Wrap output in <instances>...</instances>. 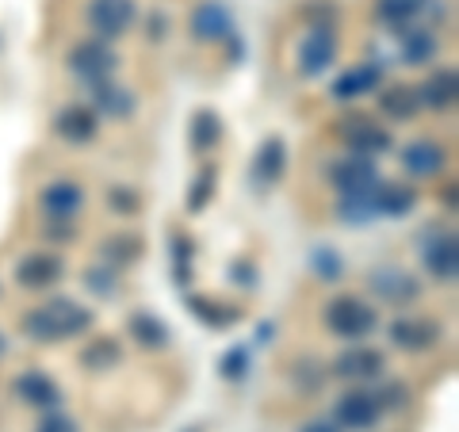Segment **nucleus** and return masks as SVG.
Returning <instances> with one entry per match:
<instances>
[{"instance_id":"1","label":"nucleus","mask_w":459,"mask_h":432,"mask_svg":"<svg viewBox=\"0 0 459 432\" xmlns=\"http://www.w3.org/2000/svg\"><path fill=\"white\" fill-rule=\"evenodd\" d=\"M92 325H96V314L74 298H47L42 307L27 310L20 318L23 337L35 344H57L69 337H84Z\"/></svg>"},{"instance_id":"2","label":"nucleus","mask_w":459,"mask_h":432,"mask_svg":"<svg viewBox=\"0 0 459 432\" xmlns=\"http://www.w3.org/2000/svg\"><path fill=\"white\" fill-rule=\"evenodd\" d=\"M376 325H379V314L371 302L364 298H356V295H337V298H329L325 302V329L333 337L341 341H364L376 333Z\"/></svg>"},{"instance_id":"3","label":"nucleus","mask_w":459,"mask_h":432,"mask_svg":"<svg viewBox=\"0 0 459 432\" xmlns=\"http://www.w3.org/2000/svg\"><path fill=\"white\" fill-rule=\"evenodd\" d=\"M65 65H69V73H74L77 81L100 84V81H111V73L119 69V57H115V50L108 47L104 39H84V42H77V47L69 50Z\"/></svg>"},{"instance_id":"4","label":"nucleus","mask_w":459,"mask_h":432,"mask_svg":"<svg viewBox=\"0 0 459 432\" xmlns=\"http://www.w3.org/2000/svg\"><path fill=\"white\" fill-rule=\"evenodd\" d=\"M337 134L344 138L349 153H356V157H371V161L394 150V134L386 131V126L371 123L368 115H349V119H341Z\"/></svg>"},{"instance_id":"5","label":"nucleus","mask_w":459,"mask_h":432,"mask_svg":"<svg viewBox=\"0 0 459 432\" xmlns=\"http://www.w3.org/2000/svg\"><path fill=\"white\" fill-rule=\"evenodd\" d=\"M84 20H89L96 39L115 42V39H123L134 27L138 8H134V0H89Z\"/></svg>"},{"instance_id":"6","label":"nucleus","mask_w":459,"mask_h":432,"mask_svg":"<svg viewBox=\"0 0 459 432\" xmlns=\"http://www.w3.org/2000/svg\"><path fill=\"white\" fill-rule=\"evenodd\" d=\"M341 39L333 31V23H314L299 42V73L303 77H322L329 65L337 62Z\"/></svg>"},{"instance_id":"7","label":"nucleus","mask_w":459,"mask_h":432,"mask_svg":"<svg viewBox=\"0 0 459 432\" xmlns=\"http://www.w3.org/2000/svg\"><path fill=\"white\" fill-rule=\"evenodd\" d=\"M368 287L371 295H376L379 302H386V307H410V302L421 298V283L418 276H410L406 268H371L368 276Z\"/></svg>"},{"instance_id":"8","label":"nucleus","mask_w":459,"mask_h":432,"mask_svg":"<svg viewBox=\"0 0 459 432\" xmlns=\"http://www.w3.org/2000/svg\"><path fill=\"white\" fill-rule=\"evenodd\" d=\"M329 184L337 188V195H356V192H371L379 184V168L371 157H341V161L329 165Z\"/></svg>"},{"instance_id":"9","label":"nucleus","mask_w":459,"mask_h":432,"mask_svg":"<svg viewBox=\"0 0 459 432\" xmlns=\"http://www.w3.org/2000/svg\"><path fill=\"white\" fill-rule=\"evenodd\" d=\"M379 417H383V410L371 391H349V394H341L333 406V421L344 432H368V428H376Z\"/></svg>"},{"instance_id":"10","label":"nucleus","mask_w":459,"mask_h":432,"mask_svg":"<svg viewBox=\"0 0 459 432\" xmlns=\"http://www.w3.org/2000/svg\"><path fill=\"white\" fill-rule=\"evenodd\" d=\"M39 207L47 214V222H74L84 207V188L77 180H50L39 192Z\"/></svg>"},{"instance_id":"11","label":"nucleus","mask_w":459,"mask_h":432,"mask_svg":"<svg viewBox=\"0 0 459 432\" xmlns=\"http://www.w3.org/2000/svg\"><path fill=\"white\" fill-rule=\"evenodd\" d=\"M386 337H391V344L402 352H429L433 344H440L444 329L433 318H394L386 325Z\"/></svg>"},{"instance_id":"12","label":"nucleus","mask_w":459,"mask_h":432,"mask_svg":"<svg viewBox=\"0 0 459 432\" xmlns=\"http://www.w3.org/2000/svg\"><path fill=\"white\" fill-rule=\"evenodd\" d=\"M62 272H65L62 256L39 249V253H27L16 264V283L27 287V291H47V287H54L57 280H62Z\"/></svg>"},{"instance_id":"13","label":"nucleus","mask_w":459,"mask_h":432,"mask_svg":"<svg viewBox=\"0 0 459 432\" xmlns=\"http://www.w3.org/2000/svg\"><path fill=\"white\" fill-rule=\"evenodd\" d=\"M54 134L69 142V146H89V142L100 134V115L84 104H69L54 115Z\"/></svg>"},{"instance_id":"14","label":"nucleus","mask_w":459,"mask_h":432,"mask_svg":"<svg viewBox=\"0 0 459 432\" xmlns=\"http://www.w3.org/2000/svg\"><path fill=\"white\" fill-rule=\"evenodd\" d=\"M383 367H386V356H383L379 349H368V344L356 341L349 352H341V356H337L333 376H341V379H356V383H368V379H379V376H383Z\"/></svg>"},{"instance_id":"15","label":"nucleus","mask_w":459,"mask_h":432,"mask_svg":"<svg viewBox=\"0 0 459 432\" xmlns=\"http://www.w3.org/2000/svg\"><path fill=\"white\" fill-rule=\"evenodd\" d=\"M12 394H16L23 406H35V410H54L62 402V386H57L47 371H20L12 379Z\"/></svg>"},{"instance_id":"16","label":"nucleus","mask_w":459,"mask_h":432,"mask_svg":"<svg viewBox=\"0 0 459 432\" xmlns=\"http://www.w3.org/2000/svg\"><path fill=\"white\" fill-rule=\"evenodd\" d=\"M192 35L199 42H222L234 35V16L222 0H199V8L192 12Z\"/></svg>"},{"instance_id":"17","label":"nucleus","mask_w":459,"mask_h":432,"mask_svg":"<svg viewBox=\"0 0 459 432\" xmlns=\"http://www.w3.org/2000/svg\"><path fill=\"white\" fill-rule=\"evenodd\" d=\"M421 256H425V268H429L433 280L452 283L459 276V241H455V234H437L421 249Z\"/></svg>"},{"instance_id":"18","label":"nucleus","mask_w":459,"mask_h":432,"mask_svg":"<svg viewBox=\"0 0 459 432\" xmlns=\"http://www.w3.org/2000/svg\"><path fill=\"white\" fill-rule=\"evenodd\" d=\"M283 168H287V142L280 134H272V138L261 142V150H256V157H253L256 188H276L280 177H283Z\"/></svg>"},{"instance_id":"19","label":"nucleus","mask_w":459,"mask_h":432,"mask_svg":"<svg viewBox=\"0 0 459 432\" xmlns=\"http://www.w3.org/2000/svg\"><path fill=\"white\" fill-rule=\"evenodd\" d=\"M444 161H448V150L440 146V142H410L406 150H402V168L410 172L413 180H425V177H437V172L444 168Z\"/></svg>"},{"instance_id":"20","label":"nucleus","mask_w":459,"mask_h":432,"mask_svg":"<svg viewBox=\"0 0 459 432\" xmlns=\"http://www.w3.org/2000/svg\"><path fill=\"white\" fill-rule=\"evenodd\" d=\"M376 89H383V69L364 62V65L349 69V73H341L333 81V89H329V96L341 99V104H349V99H360L364 92H376Z\"/></svg>"},{"instance_id":"21","label":"nucleus","mask_w":459,"mask_h":432,"mask_svg":"<svg viewBox=\"0 0 459 432\" xmlns=\"http://www.w3.org/2000/svg\"><path fill=\"white\" fill-rule=\"evenodd\" d=\"M126 333H131L138 349H146V352H165L172 344V329L150 310L131 314V318H126Z\"/></svg>"},{"instance_id":"22","label":"nucleus","mask_w":459,"mask_h":432,"mask_svg":"<svg viewBox=\"0 0 459 432\" xmlns=\"http://www.w3.org/2000/svg\"><path fill=\"white\" fill-rule=\"evenodd\" d=\"M413 207H418V192L410 184H394V180L376 184V219H406Z\"/></svg>"},{"instance_id":"23","label":"nucleus","mask_w":459,"mask_h":432,"mask_svg":"<svg viewBox=\"0 0 459 432\" xmlns=\"http://www.w3.org/2000/svg\"><path fill=\"white\" fill-rule=\"evenodd\" d=\"M376 92H379L383 119H391V123H410L421 111V96L410 84H386V89H376Z\"/></svg>"},{"instance_id":"24","label":"nucleus","mask_w":459,"mask_h":432,"mask_svg":"<svg viewBox=\"0 0 459 432\" xmlns=\"http://www.w3.org/2000/svg\"><path fill=\"white\" fill-rule=\"evenodd\" d=\"M418 96H421V108H437V111H448V108H455V96H459V73L452 65H444V69H437L433 77H429L421 89H418Z\"/></svg>"},{"instance_id":"25","label":"nucleus","mask_w":459,"mask_h":432,"mask_svg":"<svg viewBox=\"0 0 459 432\" xmlns=\"http://www.w3.org/2000/svg\"><path fill=\"white\" fill-rule=\"evenodd\" d=\"M81 367L92 371V376H100V371H111L123 364V341L119 337H92L89 344L81 349Z\"/></svg>"},{"instance_id":"26","label":"nucleus","mask_w":459,"mask_h":432,"mask_svg":"<svg viewBox=\"0 0 459 432\" xmlns=\"http://www.w3.org/2000/svg\"><path fill=\"white\" fill-rule=\"evenodd\" d=\"M398 47H402V62L406 65H429L437 57V35L429 27H402L398 31Z\"/></svg>"},{"instance_id":"27","label":"nucleus","mask_w":459,"mask_h":432,"mask_svg":"<svg viewBox=\"0 0 459 432\" xmlns=\"http://www.w3.org/2000/svg\"><path fill=\"white\" fill-rule=\"evenodd\" d=\"M188 310H192V318H199L207 329H230V325L241 322V310L238 307L219 302V298H211V295H192L188 298Z\"/></svg>"},{"instance_id":"28","label":"nucleus","mask_w":459,"mask_h":432,"mask_svg":"<svg viewBox=\"0 0 459 432\" xmlns=\"http://www.w3.org/2000/svg\"><path fill=\"white\" fill-rule=\"evenodd\" d=\"M92 111L108 115V119H126V115L134 111V96L111 81H100V84H92Z\"/></svg>"},{"instance_id":"29","label":"nucleus","mask_w":459,"mask_h":432,"mask_svg":"<svg viewBox=\"0 0 459 432\" xmlns=\"http://www.w3.org/2000/svg\"><path fill=\"white\" fill-rule=\"evenodd\" d=\"M188 142H192L195 153H214V150H219V142H222V119H219V111L199 108V111L192 115Z\"/></svg>"},{"instance_id":"30","label":"nucleus","mask_w":459,"mask_h":432,"mask_svg":"<svg viewBox=\"0 0 459 432\" xmlns=\"http://www.w3.org/2000/svg\"><path fill=\"white\" fill-rule=\"evenodd\" d=\"M100 261H104L108 268H131L134 261H142V238L134 234H119V238H108L104 249H100Z\"/></svg>"},{"instance_id":"31","label":"nucleus","mask_w":459,"mask_h":432,"mask_svg":"<svg viewBox=\"0 0 459 432\" xmlns=\"http://www.w3.org/2000/svg\"><path fill=\"white\" fill-rule=\"evenodd\" d=\"M195 253H199V245L188 238V234H172L169 238V261H172V280H177L180 287H188L192 283V261H195Z\"/></svg>"},{"instance_id":"32","label":"nucleus","mask_w":459,"mask_h":432,"mask_svg":"<svg viewBox=\"0 0 459 432\" xmlns=\"http://www.w3.org/2000/svg\"><path fill=\"white\" fill-rule=\"evenodd\" d=\"M425 8H429V0H376V16L386 27H398V31L410 27Z\"/></svg>"},{"instance_id":"33","label":"nucleus","mask_w":459,"mask_h":432,"mask_svg":"<svg viewBox=\"0 0 459 432\" xmlns=\"http://www.w3.org/2000/svg\"><path fill=\"white\" fill-rule=\"evenodd\" d=\"M214 188H219V165H204L195 172L192 188H188V214H199L211 199H214Z\"/></svg>"},{"instance_id":"34","label":"nucleus","mask_w":459,"mask_h":432,"mask_svg":"<svg viewBox=\"0 0 459 432\" xmlns=\"http://www.w3.org/2000/svg\"><path fill=\"white\" fill-rule=\"evenodd\" d=\"M310 268L318 272V280H325V283L344 280V261H341L337 249H329V245H322V249L310 253Z\"/></svg>"},{"instance_id":"35","label":"nucleus","mask_w":459,"mask_h":432,"mask_svg":"<svg viewBox=\"0 0 459 432\" xmlns=\"http://www.w3.org/2000/svg\"><path fill=\"white\" fill-rule=\"evenodd\" d=\"M219 376L230 379V383H241V379L249 376V349H246V344H230V349L222 352Z\"/></svg>"},{"instance_id":"36","label":"nucleus","mask_w":459,"mask_h":432,"mask_svg":"<svg viewBox=\"0 0 459 432\" xmlns=\"http://www.w3.org/2000/svg\"><path fill=\"white\" fill-rule=\"evenodd\" d=\"M84 287L96 295V298H115L119 295V276H115V268H89L84 272Z\"/></svg>"},{"instance_id":"37","label":"nucleus","mask_w":459,"mask_h":432,"mask_svg":"<svg viewBox=\"0 0 459 432\" xmlns=\"http://www.w3.org/2000/svg\"><path fill=\"white\" fill-rule=\"evenodd\" d=\"M108 207L115 214H123V219H131V214L142 211V195L134 188H126V184H111L108 188Z\"/></svg>"},{"instance_id":"38","label":"nucleus","mask_w":459,"mask_h":432,"mask_svg":"<svg viewBox=\"0 0 459 432\" xmlns=\"http://www.w3.org/2000/svg\"><path fill=\"white\" fill-rule=\"evenodd\" d=\"M406 398H410V386L406 383H386L383 391H376V402H379V410H402L406 406Z\"/></svg>"},{"instance_id":"39","label":"nucleus","mask_w":459,"mask_h":432,"mask_svg":"<svg viewBox=\"0 0 459 432\" xmlns=\"http://www.w3.org/2000/svg\"><path fill=\"white\" fill-rule=\"evenodd\" d=\"M230 280H234L238 287H246V291H253L256 287V264L246 261V256H238V261L230 264Z\"/></svg>"},{"instance_id":"40","label":"nucleus","mask_w":459,"mask_h":432,"mask_svg":"<svg viewBox=\"0 0 459 432\" xmlns=\"http://www.w3.org/2000/svg\"><path fill=\"white\" fill-rule=\"evenodd\" d=\"M39 432H81V428H77L74 417H65V413H47V417H42V425H39Z\"/></svg>"},{"instance_id":"41","label":"nucleus","mask_w":459,"mask_h":432,"mask_svg":"<svg viewBox=\"0 0 459 432\" xmlns=\"http://www.w3.org/2000/svg\"><path fill=\"white\" fill-rule=\"evenodd\" d=\"M47 234L54 241H69V238H74V222H47Z\"/></svg>"},{"instance_id":"42","label":"nucleus","mask_w":459,"mask_h":432,"mask_svg":"<svg viewBox=\"0 0 459 432\" xmlns=\"http://www.w3.org/2000/svg\"><path fill=\"white\" fill-rule=\"evenodd\" d=\"M150 39L157 42V39H165V16H161V12H153V16H150Z\"/></svg>"},{"instance_id":"43","label":"nucleus","mask_w":459,"mask_h":432,"mask_svg":"<svg viewBox=\"0 0 459 432\" xmlns=\"http://www.w3.org/2000/svg\"><path fill=\"white\" fill-rule=\"evenodd\" d=\"M299 432H341V428H333L329 421H310V425H303Z\"/></svg>"},{"instance_id":"44","label":"nucleus","mask_w":459,"mask_h":432,"mask_svg":"<svg viewBox=\"0 0 459 432\" xmlns=\"http://www.w3.org/2000/svg\"><path fill=\"white\" fill-rule=\"evenodd\" d=\"M440 199L448 203V211H455V184L448 180V188H440Z\"/></svg>"},{"instance_id":"45","label":"nucleus","mask_w":459,"mask_h":432,"mask_svg":"<svg viewBox=\"0 0 459 432\" xmlns=\"http://www.w3.org/2000/svg\"><path fill=\"white\" fill-rule=\"evenodd\" d=\"M256 341H261V344H268V341H272V322L256 325Z\"/></svg>"},{"instance_id":"46","label":"nucleus","mask_w":459,"mask_h":432,"mask_svg":"<svg viewBox=\"0 0 459 432\" xmlns=\"http://www.w3.org/2000/svg\"><path fill=\"white\" fill-rule=\"evenodd\" d=\"M0 356H4V333H0Z\"/></svg>"}]
</instances>
